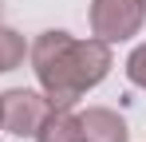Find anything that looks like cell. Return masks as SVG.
Returning <instances> with one entry per match:
<instances>
[{"label":"cell","instance_id":"1","mask_svg":"<svg viewBox=\"0 0 146 142\" xmlns=\"http://www.w3.org/2000/svg\"><path fill=\"white\" fill-rule=\"evenodd\" d=\"M28 59L51 107H75L115 67L111 44L75 40L71 32H40L36 44L28 47Z\"/></svg>","mask_w":146,"mask_h":142},{"label":"cell","instance_id":"4","mask_svg":"<svg viewBox=\"0 0 146 142\" xmlns=\"http://www.w3.org/2000/svg\"><path fill=\"white\" fill-rule=\"evenodd\" d=\"M79 130L83 142H126V122L111 107H87L79 115Z\"/></svg>","mask_w":146,"mask_h":142},{"label":"cell","instance_id":"7","mask_svg":"<svg viewBox=\"0 0 146 142\" xmlns=\"http://www.w3.org/2000/svg\"><path fill=\"white\" fill-rule=\"evenodd\" d=\"M126 79L146 91V44H138L134 51H130V59H126Z\"/></svg>","mask_w":146,"mask_h":142},{"label":"cell","instance_id":"5","mask_svg":"<svg viewBox=\"0 0 146 142\" xmlns=\"http://www.w3.org/2000/svg\"><path fill=\"white\" fill-rule=\"evenodd\" d=\"M36 142H83L79 115H75L71 107H51L48 118H44L40 130H36Z\"/></svg>","mask_w":146,"mask_h":142},{"label":"cell","instance_id":"6","mask_svg":"<svg viewBox=\"0 0 146 142\" xmlns=\"http://www.w3.org/2000/svg\"><path fill=\"white\" fill-rule=\"evenodd\" d=\"M24 55H28L24 36L12 32V28H0V75H4V71H16L24 63Z\"/></svg>","mask_w":146,"mask_h":142},{"label":"cell","instance_id":"3","mask_svg":"<svg viewBox=\"0 0 146 142\" xmlns=\"http://www.w3.org/2000/svg\"><path fill=\"white\" fill-rule=\"evenodd\" d=\"M48 111H51L48 95L28 91V87H12V91L0 95V130H8L12 138H36Z\"/></svg>","mask_w":146,"mask_h":142},{"label":"cell","instance_id":"2","mask_svg":"<svg viewBox=\"0 0 146 142\" xmlns=\"http://www.w3.org/2000/svg\"><path fill=\"white\" fill-rule=\"evenodd\" d=\"M146 24V0H95L91 4V32L103 44H122L138 36Z\"/></svg>","mask_w":146,"mask_h":142}]
</instances>
